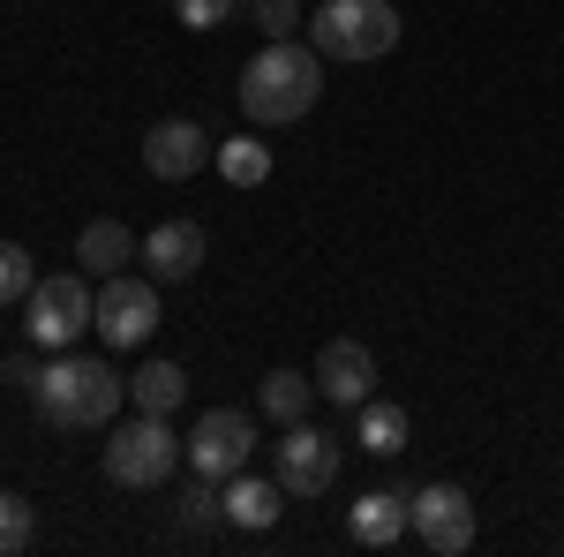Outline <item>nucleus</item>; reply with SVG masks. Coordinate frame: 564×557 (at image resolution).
Masks as SVG:
<instances>
[{"label":"nucleus","mask_w":564,"mask_h":557,"mask_svg":"<svg viewBox=\"0 0 564 557\" xmlns=\"http://www.w3.org/2000/svg\"><path fill=\"white\" fill-rule=\"evenodd\" d=\"M249 23H257L263 39H294V31H302V0H257Z\"/></svg>","instance_id":"5701e85b"},{"label":"nucleus","mask_w":564,"mask_h":557,"mask_svg":"<svg viewBox=\"0 0 564 557\" xmlns=\"http://www.w3.org/2000/svg\"><path fill=\"white\" fill-rule=\"evenodd\" d=\"M399 8L391 0H324L316 15H308V45L324 53V61H384L391 45H399Z\"/></svg>","instance_id":"7ed1b4c3"},{"label":"nucleus","mask_w":564,"mask_h":557,"mask_svg":"<svg viewBox=\"0 0 564 557\" xmlns=\"http://www.w3.org/2000/svg\"><path fill=\"white\" fill-rule=\"evenodd\" d=\"M279 482H286V497H324L339 482V444L316 437L308 422H286V437H279Z\"/></svg>","instance_id":"9d476101"},{"label":"nucleus","mask_w":564,"mask_h":557,"mask_svg":"<svg viewBox=\"0 0 564 557\" xmlns=\"http://www.w3.org/2000/svg\"><path fill=\"white\" fill-rule=\"evenodd\" d=\"M279 497H286V482H263V474H234V482H226V519H234V527H271V519H279Z\"/></svg>","instance_id":"2eb2a0df"},{"label":"nucleus","mask_w":564,"mask_h":557,"mask_svg":"<svg viewBox=\"0 0 564 557\" xmlns=\"http://www.w3.org/2000/svg\"><path fill=\"white\" fill-rule=\"evenodd\" d=\"M204 226L196 218H166V226H151L143 234V271L159 279V287H181V279H196L204 271Z\"/></svg>","instance_id":"9b49d317"},{"label":"nucleus","mask_w":564,"mask_h":557,"mask_svg":"<svg viewBox=\"0 0 564 557\" xmlns=\"http://www.w3.org/2000/svg\"><path fill=\"white\" fill-rule=\"evenodd\" d=\"M129 399V377H113V362H84V354H61L31 377V407L45 429H106Z\"/></svg>","instance_id":"f03ea898"},{"label":"nucleus","mask_w":564,"mask_h":557,"mask_svg":"<svg viewBox=\"0 0 564 557\" xmlns=\"http://www.w3.org/2000/svg\"><path fill=\"white\" fill-rule=\"evenodd\" d=\"M31 340L53 346V354H68V346L84 340V324H98V294H90V271H53L31 287Z\"/></svg>","instance_id":"39448f33"},{"label":"nucleus","mask_w":564,"mask_h":557,"mask_svg":"<svg viewBox=\"0 0 564 557\" xmlns=\"http://www.w3.org/2000/svg\"><path fill=\"white\" fill-rule=\"evenodd\" d=\"M204 159H218V143L204 136V121H151L143 129V173L151 181H188V173H204Z\"/></svg>","instance_id":"1a4fd4ad"},{"label":"nucleus","mask_w":564,"mask_h":557,"mask_svg":"<svg viewBox=\"0 0 564 557\" xmlns=\"http://www.w3.org/2000/svg\"><path fill=\"white\" fill-rule=\"evenodd\" d=\"M31 287H39L31 249H23V242H0V309H8V301H31Z\"/></svg>","instance_id":"4be33fe9"},{"label":"nucleus","mask_w":564,"mask_h":557,"mask_svg":"<svg viewBox=\"0 0 564 557\" xmlns=\"http://www.w3.org/2000/svg\"><path fill=\"white\" fill-rule=\"evenodd\" d=\"M316 392H324L332 407H361V399L377 392V354L361 340H332L316 354Z\"/></svg>","instance_id":"f8f14e48"},{"label":"nucleus","mask_w":564,"mask_h":557,"mask_svg":"<svg viewBox=\"0 0 564 557\" xmlns=\"http://www.w3.org/2000/svg\"><path fill=\"white\" fill-rule=\"evenodd\" d=\"M308 399H316V377H302V369H271L263 377V415L271 422H308Z\"/></svg>","instance_id":"6ab92c4d"},{"label":"nucleus","mask_w":564,"mask_h":557,"mask_svg":"<svg viewBox=\"0 0 564 557\" xmlns=\"http://www.w3.org/2000/svg\"><path fill=\"white\" fill-rule=\"evenodd\" d=\"M76 264H84L90 279H113V271L135 264V234L121 226V218H90L84 234H76Z\"/></svg>","instance_id":"4468645a"},{"label":"nucleus","mask_w":564,"mask_h":557,"mask_svg":"<svg viewBox=\"0 0 564 557\" xmlns=\"http://www.w3.org/2000/svg\"><path fill=\"white\" fill-rule=\"evenodd\" d=\"M361 452L399 460V452H406V407H391V399H361Z\"/></svg>","instance_id":"f3484780"},{"label":"nucleus","mask_w":564,"mask_h":557,"mask_svg":"<svg viewBox=\"0 0 564 557\" xmlns=\"http://www.w3.org/2000/svg\"><path fill=\"white\" fill-rule=\"evenodd\" d=\"M324 98V53L294 39H263V53L241 68V114L257 129H286V121H308Z\"/></svg>","instance_id":"f257e3e1"},{"label":"nucleus","mask_w":564,"mask_h":557,"mask_svg":"<svg viewBox=\"0 0 564 557\" xmlns=\"http://www.w3.org/2000/svg\"><path fill=\"white\" fill-rule=\"evenodd\" d=\"M174 505H181V527H188V535H212L218 519H226V497L212 490V474H196V482L181 490Z\"/></svg>","instance_id":"aec40b11"},{"label":"nucleus","mask_w":564,"mask_h":557,"mask_svg":"<svg viewBox=\"0 0 564 557\" xmlns=\"http://www.w3.org/2000/svg\"><path fill=\"white\" fill-rule=\"evenodd\" d=\"M39 535V513H31V497L23 490H0V557H15L23 543Z\"/></svg>","instance_id":"412c9836"},{"label":"nucleus","mask_w":564,"mask_h":557,"mask_svg":"<svg viewBox=\"0 0 564 557\" xmlns=\"http://www.w3.org/2000/svg\"><path fill=\"white\" fill-rule=\"evenodd\" d=\"M129 399H135V415H174L188 399V369L181 362H143L129 377Z\"/></svg>","instance_id":"dca6fc26"},{"label":"nucleus","mask_w":564,"mask_h":557,"mask_svg":"<svg viewBox=\"0 0 564 557\" xmlns=\"http://www.w3.org/2000/svg\"><path fill=\"white\" fill-rule=\"evenodd\" d=\"M249 452H257V422L241 407H212V415H196V429L181 437V460L196 474H212V482H234V474L249 468Z\"/></svg>","instance_id":"423d86ee"},{"label":"nucleus","mask_w":564,"mask_h":557,"mask_svg":"<svg viewBox=\"0 0 564 557\" xmlns=\"http://www.w3.org/2000/svg\"><path fill=\"white\" fill-rule=\"evenodd\" d=\"M151 332H159V279L113 271V279L98 287V340L106 346H143Z\"/></svg>","instance_id":"6e6552de"},{"label":"nucleus","mask_w":564,"mask_h":557,"mask_svg":"<svg viewBox=\"0 0 564 557\" xmlns=\"http://www.w3.org/2000/svg\"><path fill=\"white\" fill-rule=\"evenodd\" d=\"M234 15V0H174V23H188V31H218Z\"/></svg>","instance_id":"b1692460"},{"label":"nucleus","mask_w":564,"mask_h":557,"mask_svg":"<svg viewBox=\"0 0 564 557\" xmlns=\"http://www.w3.org/2000/svg\"><path fill=\"white\" fill-rule=\"evenodd\" d=\"M406 519H414L422 550H436V557L475 550V497H467L459 482H430V490H414V497H406Z\"/></svg>","instance_id":"0eeeda50"},{"label":"nucleus","mask_w":564,"mask_h":557,"mask_svg":"<svg viewBox=\"0 0 564 557\" xmlns=\"http://www.w3.org/2000/svg\"><path fill=\"white\" fill-rule=\"evenodd\" d=\"M406 527H414V519H406V497H399V490H369V497H354V513H347V535L361 550H391Z\"/></svg>","instance_id":"ddd939ff"},{"label":"nucleus","mask_w":564,"mask_h":557,"mask_svg":"<svg viewBox=\"0 0 564 557\" xmlns=\"http://www.w3.org/2000/svg\"><path fill=\"white\" fill-rule=\"evenodd\" d=\"M174 468H181V437L166 429V415H135L106 437V474L121 490H159Z\"/></svg>","instance_id":"20e7f679"},{"label":"nucleus","mask_w":564,"mask_h":557,"mask_svg":"<svg viewBox=\"0 0 564 557\" xmlns=\"http://www.w3.org/2000/svg\"><path fill=\"white\" fill-rule=\"evenodd\" d=\"M218 173H226L234 189L271 181V143H263V136H226V143H218Z\"/></svg>","instance_id":"a211bd4d"}]
</instances>
